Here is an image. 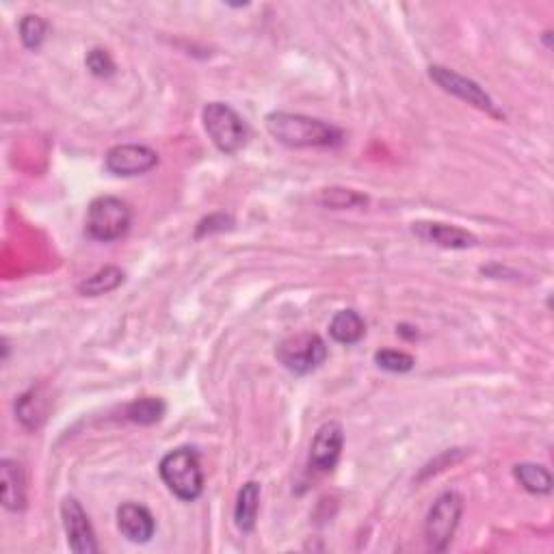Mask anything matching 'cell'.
<instances>
[{"label": "cell", "instance_id": "6da1fadb", "mask_svg": "<svg viewBox=\"0 0 554 554\" xmlns=\"http://www.w3.org/2000/svg\"><path fill=\"white\" fill-rule=\"evenodd\" d=\"M269 135L288 148H336L342 143V133L314 117L275 111L267 115Z\"/></svg>", "mask_w": 554, "mask_h": 554}, {"label": "cell", "instance_id": "7a4b0ae2", "mask_svg": "<svg viewBox=\"0 0 554 554\" xmlns=\"http://www.w3.org/2000/svg\"><path fill=\"white\" fill-rule=\"evenodd\" d=\"M163 483L169 487V492L184 503H193L204 492V472L200 466V455L189 446L176 448L161 459Z\"/></svg>", "mask_w": 554, "mask_h": 554}, {"label": "cell", "instance_id": "3957f363", "mask_svg": "<svg viewBox=\"0 0 554 554\" xmlns=\"http://www.w3.org/2000/svg\"><path fill=\"white\" fill-rule=\"evenodd\" d=\"M130 221H133V213H130L124 200L113 195H102L87 208L85 230L94 241L111 243L122 239L130 228Z\"/></svg>", "mask_w": 554, "mask_h": 554}, {"label": "cell", "instance_id": "277c9868", "mask_svg": "<svg viewBox=\"0 0 554 554\" xmlns=\"http://www.w3.org/2000/svg\"><path fill=\"white\" fill-rule=\"evenodd\" d=\"M204 130L223 154H236L247 143V124L230 104L210 102L202 111Z\"/></svg>", "mask_w": 554, "mask_h": 554}, {"label": "cell", "instance_id": "5b68a950", "mask_svg": "<svg viewBox=\"0 0 554 554\" xmlns=\"http://www.w3.org/2000/svg\"><path fill=\"white\" fill-rule=\"evenodd\" d=\"M461 513H464V498L457 492H444L435 500L425 522L427 546L433 552H444L448 544H451L461 520Z\"/></svg>", "mask_w": 554, "mask_h": 554}, {"label": "cell", "instance_id": "8992f818", "mask_svg": "<svg viewBox=\"0 0 554 554\" xmlns=\"http://www.w3.org/2000/svg\"><path fill=\"white\" fill-rule=\"evenodd\" d=\"M275 355L290 373L308 375L325 362L327 347L319 334L301 332L284 338L280 342V347H277Z\"/></svg>", "mask_w": 554, "mask_h": 554}, {"label": "cell", "instance_id": "52a82bcc", "mask_svg": "<svg viewBox=\"0 0 554 554\" xmlns=\"http://www.w3.org/2000/svg\"><path fill=\"white\" fill-rule=\"evenodd\" d=\"M429 76L435 85L446 91V94H453L459 100H464V102L472 104V107H477L494 117H503V113L496 109V104L490 98V94H487V91L479 83L470 81V78L457 74L455 70H448V68H444V65H431Z\"/></svg>", "mask_w": 554, "mask_h": 554}, {"label": "cell", "instance_id": "ba28073f", "mask_svg": "<svg viewBox=\"0 0 554 554\" xmlns=\"http://www.w3.org/2000/svg\"><path fill=\"white\" fill-rule=\"evenodd\" d=\"M158 165V154L148 148V145H137V143H126V145H115L104 156V167H107L113 176L120 178H133L148 174L150 169Z\"/></svg>", "mask_w": 554, "mask_h": 554}, {"label": "cell", "instance_id": "9c48e42d", "mask_svg": "<svg viewBox=\"0 0 554 554\" xmlns=\"http://www.w3.org/2000/svg\"><path fill=\"white\" fill-rule=\"evenodd\" d=\"M61 518L63 529L68 535V546L76 554H96L98 542L94 526H91L85 509L81 507L76 498H65L61 505Z\"/></svg>", "mask_w": 554, "mask_h": 554}, {"label": "cell", "instance_id": "30bf717a", "mask_svg": "<svg viewBox=\"0 0 554 554\" xmlns=\"http://www.w3.org/2000/svg\"><path fill=\"white\" fill-rule=\"evenodd\" d=\"M342 444H345V431H342L340 422L336 420L325 422V425L316 431L312 440L310 464L321 472L334 470L342 453Z\"/></svg>", "mask_w": 554, "mask_h": 554}, {"label": "cell", "instance_id": "8fae6325", "mask_svg": "<svg viewBox=\"0 0 554 554\" xmlns=\"http://www.w3.org/2000/svg\"><path fill=\"white\" fill-rule=\"evenodd\" d=\"M414 234L418 239L433 243L438 247L446 249H468L477 245V236L472 232L457 228V226H448V223H433V221H418L414 223Z\"/></svg>", "mask_w": 554, "mask_h": 554}, {"label": "cell", "instance_id": "7c38bea8", "mask_svg": "<svg viewBox=\"0 0 554 554\" xmlns=\"http://www.w3.org/2000/svg\"><path fill=\"white\" fill-rule=\"evenodd\" d=\"M117 526L126 539L135 544H148L156 531V520L148 507L124 503L117 509Z\"/></svg>", "mask_w": 554, "mask_h": 554}, {"label": "cell", "instance_id": "4fadbf2b", "mask_svg": "<svg viewBox=\"0 0 554 554\" xmlns=\"http://www.w3.org/2000/svg\"><path fill=\"white\" fill-rule=\"evenodd\" d=\"M0 496L9 511H22L26 507V485L22 468L11 459L0 461Z\"/></svg>", "mask_w": 554, "mask_h": 554}, {"label": "cell", "instance_id": "5bb4252c", "mask_svg": "<svg viewBox=\"0 0 554 554\" xmlns=\"http://www.w3.org/2000/svg\"><path fill=\"white\" fill-rule=\"evenodd\" d=\"M48 394L44 388H31L29 392H24L22 397L16 403V416L22 422L26 429H39L44 425L46 414H48Z\"/></svg>", "mask_w": 554, "mask_h": 554}, {"label": "cell", "instance_id": "9a60e30c", "mask_svg": "<svg viewBox=\"0 0 554 554\" xmlns=\"http://www.w3.org/2000/svg\"><path fill=\"white\" fill-rule=\"evenodd\" d=\"M258 509H260V485L256 481H249L241 487L234 507L236 526H239L243 533H252L256 529Z\"/></svg>", "mask_w": 554, "mask_h": 554}, {"label": "cell", "instance_id": "2e32d148", "mask_svg": "<svg viewBox=\"0 0 554 554\" xmlns=\"http://www.w3.org/2000/svg\"><path fill=\"white\" fill-rule=\"evenodd\" d=\"M366 334V323L355 310H340L329 323V336L340 345H355Z\"/></svg>", "mask_w": 554, "mask_h": 554}, {"label": "cell", "instance_id": "e0dca14e", "mask_svg": "<svg viewBox=\"0 0 554 554\" xmlns=\"http://www.w3.org/2000/svg\"><path fill=\"white\" fill-rule=\"evenodd\" d=\"M122 282H124V271L120 267L109 265L96 271L94 275H89L87 280L78 284V293L85 297H100L111 293V290H115L117 286H122Z\"/></svg>", "mask_w": 554, "mask_h": 554}, {"label": "cell", "instance_id": "ac0fdd59", "mask_svg": "<svg viewBox=\"0 0 554 554\" xmlns=\"http://www.w3.org/2000/svg\"><path fill=\"white\" fill-rule=\"evenodd\" d=\"M513 474L520 481L526 492L531 494H550L552 490V477L544 466L537 464H518L513 468Z\"/></svg>", "mask_w": 554, "mask_h": 554}, {"label": "cell", "instance_id": "d6986e66", "mask_svg": "<svg viewBox=\"0 0 554 554\" xmlns=\"http://www.w3.org/2000/svg\"><path fill=\"white\" fill-rule=\"evenodd\" d=\"M165 403L161 399H139L133 401L126 407V418L130 422H137V425H154V422L161 420L165 416Z\"/></svg>", "mask_w": 554, "mask_h": 554}, {"label": "cell", "instance_id": "ffe728a7", "mask_svg": "<svg viewBox=\"0 0 554 554\" xmlns=\"http://www.w3.org/2000/svg\"><path fill=\"white\" fill-rule=\"evenodd\" d=\"M319 202L327 208L334 210H342V208H358V206H366L368 197L351 191V189H342V187H332V189H323L319 195Z\"/></svg>", "mask_w": 554, "mask_h": 554}, {"label": "cell", "instance_id": "44dd1931", "mask_svg": "<svg viewBox=\"0 0 554 554\" xmlns=\"http://www.w3.org/2000/svg\"><path fill=\"white\" fill-rule=\"evenodd\" d=\"M46 31H48L46 20H42L39 16H33V13H29V16H24L20 20V39L29 50H37L44 44Z\"/></svg>", "mask_w": 554, "mask_h": 554}, {"label": "cell", "instance_id": "7402d4cb", "mask_svg": "<svg viewBox=\"0 0 554 554\" xmlns=\"http://www.w3.org/2000/svg\"><path fill=\"white\" fill-rule=\"evenodd\" d=\"M375 362L379 368H384L388 373H410L414 368V358L405 351L384 349L375 353Z\"/></svg>", "mask_w": 554, "mask_h": 554}, {"label": "cell", "instance_id": "603a6c76", "mask_svg": "<svg viewBox=\"0 0 554 554\" xmlns=\"http://www.w3.org/2000/svg\"><path fill=\"white\" fill-rule=\"evenodd\" d=\"M87 68L94 76L104 78V76H111L115 72V63H113V59H111V55L107 50L94 48L87 55Z\"/></svg>", "mask_w": 554, "mask_h": 554}]
</instances>
